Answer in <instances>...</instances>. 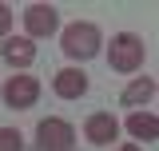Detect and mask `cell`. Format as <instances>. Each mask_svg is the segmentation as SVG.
I'll use <instances>...</instances> for the list:
<instances>
[{
	"label": "cell",
	"mask_w": 159,
	"mask_h": 151,
	"mask_svg": "<svg viewBox=\"0 0 159 151\" xmlns=\"http://www.w3.org/2000/svg\"><path fill=\"white\" fill-rule=\"evenodd\" d=\"M36 147L40 151H72L76 147V127H72L68 119H40Z\"/></svg>",
	"instance_id": "3"
},
{
	"label": "cell",
	"mask_w": 159,
	"mask_h": 151,
	"mask_svg": "<svg viewBox=\"0 0 159 151\" xmlns=\"http://www.w3.org/2000/svg\"><path fill=\"white\" fill-rule=\"evenodd\" d=\"M119 151H139V147H135V143H127V147H119Z\"/></svg>",
	"instance_id": "13"
},
{
	"label": "cell",
	"mask_w": 159,
	"mask_h": 151,
	"mask_svg": "<svg viewBox=\"0 0 159 151\" xmlns=\"http://www.w3.org/2000/svg\"><path fill=\"white\" fill-rule=\"evenodd\" d=\"M60 40H64V52H68L72 60H92V56H99V44H103V36H99V28L92 24V20L68 24Z\"/></svg>",
	"instance_id": "1"
},
{
	"label": "cell",
	"mask_w": 159,
	"mask_h": 151,
	"mask_svg": "<svg viewBox=\"0 0 159 151\" xmlns=\"http://www.w3.org/2000/svg\"><path fill=\"white\" fill-rule=\"evenodd\" d=\"M24 28H28V36L40 40V36H52L60 28V12L52 4H28L24 8Z\"/></svg>",
	"instance_id": "4"
},
{
	"label": "cell",
	"mask_w": 159,
	"mask_h": 151,
	"mask_svg": "<svg viewBox=\"0 0 159 151\" xmlns=\"http://www.w3.org/2000/svg\"><path fill=\"white\" fill-rule=\"evenodd\" d=\"M127 131L135 135V139H159V119L155 115H147V112H131L127 115Z\"/></svg>",
	"instance_id": "9"
},
{
	"label": "cell",
	"mask_w": 159,
	"mask_h": 151,
	"mask_svg": "<svg viewBox=\"0 0 159 151\" xmlns=\"http://www.w3.org/2000/svg\"><path fill=\"white\" fill-rule=\"evenodd\" d=\"M36 99H40L36 76H12V80L4 84V103H8V108H32Z\"/></svg>",
	"instance_id": "5"
},
{
	"label": "cell",
	"mask_w": 159,
	"mask_h": 151,
	"mask_svg": "<svg viewBox=\"0 0 159 151\" xmlns=\"http://www.w3.org/2000/svg\"><path fill=\"white\" fill-rule=\"evenodd\" d=\"M0 48H4V60H8L12 68H28V64L36 60V44L28 36H12V40H4Z\"/></svg>",
	"instance_id": "8"
},
{
	"label": "cell",
	"mask_w": 159,
	"mask_h": 151,
	"mask_svg": "<svg viewBox=\"0 0 159 151\" xmlns=\"http://www.w3.org/2000/svg\"><path fill=\"white\" fill-rule=\"evenodd\" d=\"M143 56H147V48H143V40L135 32H119L111 40V52H107V60H111L116 72H135V68H143Z\"/></svg>",
	"instance_id": "2"
},
{
	"label": "cell",
	"mask_w": 159,
	"mask_h": 151,
	"mask_svg": "<svg viewBox=\"0 0 159 151\" xmlns=\"http://www.w3.org/2000/svg\"><path fill=\"white\" fill-rule=\"evenodd\" d=\"M84 135H88L92 143H99V147H107V143L119 135L116 115H111V112H96V115H88V123H84Z\"/></svg>",
	"instance_id": "6"
},
{
	"label": "cell",
	"mask_w": 159,
	"mask_h": 151,
	"mask_svg": "<svg viewBox=\"0 0 159 151\" xmlns=\"http://www.w3.org/2000/svg\"><path fill=\"white\" fill-rule=\"evenodd\" d=\"M0 151H24L16 127H0Z\"/></svg>",
	"instance_id": "11"
},
{
	"label": "cell",
	"mask_w": 159,
	"mask_h": 151,
	"mask_svg": "<svg viewBox=\"0 0 159 151\" xmlns=\"http://www.w3.org/2000/svg\"><path fill=\"white\" fill-rule=\"evenodd\" d=\"M52 88H56L60 99H80V95L88 92V76L80 72V68H64V72H56Z\"/></svg>",
	"instance_id": "7"
},
{
	"label": "cell",
	"mask_w": 159,
	"mask_h": 151,
	"mask_svg": "<svg viewBox=\"0 0 159 151\" xmlns=\"http://www.w3.org/2000/svg\"><path fill=\"white\" fill-rule=\"evenodd\" d=\"M8 28H12V8H8V4H0V40H4Z\"/></svg>",
	"instance_id": "12"
},
{
	"label": "cell",
	"mask_w": 159,
	"mask_h": 151,
	"mask_svg": "<svg viewBox=\"0 0 159 151\" xmlns=\"http://www.w3.org/2000/svg\"><path fill=\"white\" fill-rule=\"evenodd\" d=\"M151 92H155V84H151V80H131V84L123 88V103H127V108H139V103H147V99H151Z\"/></svg>",
	"instance_id": "10"
}]
</instances>
